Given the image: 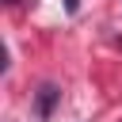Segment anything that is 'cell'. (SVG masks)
<instances>
[{"mask_svg":"<svg viewBox=\"0 0 122 122\" xmlns=\"http://www.w3.org/2000/svg\"><path fill=\"white\" fill-rule=\"evenodd\" d=\"M76 8H80V0H65V11L69 15H76Z\"/></svg>","mask_w":122,"mask_h":122,"instance_id":"obj_2","label":"cell"},{"mask_svg":"<svg viewBox=\"0 0 122 122\" xmlns=\"http://www.w3.org/2000/svg\"><path fill=\"white\" fill-rule=\"evenodd\" d=\"M11 4H19V0H11Z\"/></svg>","mask_w":122,"mask_h":122,"instance_id":"obj_3","label":"cell"},{"mask_svg":"<svg viewBox=\"0 0 122 122\" xmlns=\"http://www.w3.org/2000/svg\"><path fill=\"white\" fill-rule=\"evenodd\" d=\"M57 103H61V88H57V84H42V88H38V99H34L38 118H50Z\"/></svg>","mask_w":122,"mask_h":122,"instance_id":"obj_1","label":"cell"}]
</instances>
